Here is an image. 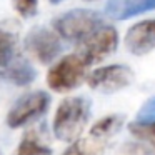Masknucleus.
Masks as SVG:
<instances>
[{
  "label": "nucleus",
  "instance_id": "nucleus-4",
  "mask_svg": "<svg viewBox=\"0 0 155 155\" xmlns=\"http://www.w3.org/2000/svg\"><path fill=\"white\" fill-rule=\"evenodd\" d=\"M87 78V65L78 55H65L50 67L47 74V84L54 92H70L84 84Z\"/></svg>",
  "mask_w": 155,
  "mask_h": 155
},
{
  "label": "nucleus",
  "instance_id": "nucleus-13",
  "mask_svg": "<svg viewBox=\"0 0 155 155\" xmlns=\"http://www.w3.org/2000/svg\"><path fill=\"white\" fill-rule=\"evenodd\" d=\"M14 155H52V148L42 143L35 135H25Z\"/></svg>",
  "mask_w": 155,
  "mask_h": 155
},
{
  "label": "nucleus",
  "instance_id": "nucleus-17",
  "mask_svg": "<svg viewBox=\"0 0 155 155\" xmlns=\"http://www.w3.org/2000/svg\"><path fill=\"white\" fill-rule=\"evenodd\" d=\"M135 120H140V122H153L155 120V97L150 98V100L142 107V110L138 112Z\"/></svg>",
  "mask_w": 155,
  "mask_h": 155
},
{
  "label": "nucleus",
  "instance_id": "nucleus-10",
  "mask_svg": "<svg viewBox=\"0 0 155 155\" xmlns=\"http://www.w3.org/2000/svg\"><path fill=\"white\" fill-rule=\"evenodd\" d=\"M105 145H107L105 140L88 134V137L85 138L78 137L74 142H70V145L65 148L62 155H104Z\"/></svg>",
  "mask_w": 155,
  "mask_h": 155
},
{
  "label": "nucleus",
  "instance_id": "nucleus-19",
  "mask_svg": "<svg viewBox=\"0 0 155 155\" xmlns=\"http://www.w3.org/2000/svg\"><path fill=\"white\" fill-rule=\"evenodd\" d=\"M85 2H94V0H85Z\"/></svg>",
  "mask_w": 155,
  "mask_h": 155
},
{
  "label": "nucleus",
  "instance_id": "nucleus-5",
  "mask_svg": "<svg viewBox=\"0 0 155 155\" xmlns=\"http://www.w3.org/2000/svg\"><path fill=\"white\" fill-rule=\"evenodd\" d=\"M50 105V95L42 90L25 94L12 105L7 115V125L10 128H20L30 122L40 118Z\"/></svg>",
  "mask_w": 155,
  "mask_h": 155
},
{
  "label": "nucleus",
  "instance_id": "nucleus-16",
  "mask_svg": "<svg viewBox=\"0 0 155 155\" xmlns=\"http://www.w3.org/2000/svg\"><path fill=\"white\" fill-rule=\"evenodd\" d=\"M118 155H155V150L143 143H125L118 150Z\"/></svg>",
  "mask_w": 155,
  "mask_h": 155
},
{
  "label": "nucleus",
  "instance_id": "nucleus-12",
  "mask_svg": "<svg viewBox=\"0 0 155 155\" xmlns=\"http://www.w3.org/2000/svg\"><path fill=\"white\" fill-rule=\"evenodd\" d=\"M17 58V38L12 32L0 28V68H5Z\"/></svg>",
  "mask_w": 155,
  "mask_h": 155
},
{
  "label": "nucleus",
  "instance_id": "nucleus-8",
  "mask_svg": "<svg viewBox=\"0 0 155 155\" xmlns=\"http://www.w3.org/2000/svg\"><path fill=\"white\" fill-rule=\"evenodd\" d=\"M125 47L134 55H145L155 48V18L137 22L125 34Z\"/></svg>",
  "mask_w": 155,
  "mask_h": 155
},
{
  "label": "nucleus",
  "instance_id": "nucleus-14",
  "mask_svg": "<svg viewBox=\"0 0 155 155\" xmlns=\"http://www.w3.org/2000/svg\"><path fill=\"white\" fill-rule=\"evenodd\" d=\"M128 130L134 137H137L138 140L148 143L155 150V120L153 122H140L135 120L128 125Z\"/></svg>",
  "mask_w": 155,
  "mask_h": 155
},
{
  "label": "nucleus",
  "instance_id": "nucleus-18",
  "mask_svg": "<svg viewBox=\"0 0 155 155\" xmlns=\"http://www.w3.org/2000/svg\"><path fill=\"white\" fill-rule=\"evenodd\" d=\"M48 2H50V4H60L62 0H48Z\"/></svg>",
  "mask_w": 155,
  "mask_h": 155
},
{
  "label": "nucleus",
  "instance_id": "nucleus-15",
  "mask_svg": "<svg viewBox=\"0 0 155 155\" xmlns=\"http://www.w3.org/2000/svg\"><path fill=\"white\" fill-rule=\"evenodd\" d=\"M38 0H14V8L22 17H34L37 14Z\"/></svg>",
  "mask_w": 155,
  "mask_h": 155
},
{
  "label": "nucleus",
  "instance_id": "nucleus-2",
  "mask_svg": "<svg viewBox=\"0 0 155 155\" xmlns=\"http://www.w3.org/2000/svg\"><path fill=\"white\" fill-rule=\"evenodd\" d=\"M118 45V34L110 25H98L94 32L82 38L77 47L75 55L80 57V60L85 65H94L107 58L117 50Z\"/></svg>",
  "mask_w": 155,
  "mask_h": 155
},
{
  "label": "nucleus",
  "instance_id": "nucleus-3",
  "mask_svg": "<svg viewBox=\"0 0 155 155\" xmlns=\"http://www.w3.org/2000/svg\"><path fill=\"white\" fill-rule=\"evenodd\" d=\"M102 25V17L94 10L85 8H75V10L65 12L60 17L54 20V30L60 38L65 40L80 42L90 32Z\"/></svg>",
  "mask_w": 155,
  "mask_h": 155
},
{
  "label": "nucleus",
  "instance_id": "nucleus-7",
  "mask_svg": "<svg viewBox=\"0 0 155 155\" xmlns=\"http://www.w3.org/2000/svg\"><path fill=\"white\" fill-rule=\"evenodd\" d=\"M25 48L40 64H50L60 54V37L55 30L35 27L25 38Z\"/></svg>",
  "mask_w": 155,
  "mask_h": 155
},
{
  "label": "nucleus",
  "instance_id": "nucleus-9",
  "mask_svg": "<svg viewBox=\"0 0 155 155\" xmlns=\"http://www.w3.org/2000/svg\"><path fill=\"white\" fill-rule=\"evenodd\" d=\"M150 10H155V0H108L105 5V14L114 20H127Z\"/></svg>",
  "mask_w": 155,
  "mask_h": 155
},
{
  "label": "nucleus",
  "instance_id": "nucleus-6",
  "mask_svg": "<svg viewBox=\"0 0 155 155\" xmlns=\"http://www.w3.org/2000/svg\"><path fill=\"white\" fill-rule=\"evenodd\" d=\"M85 80L92 90L102 92V94H114V92L128 87L134 80V74L127 65L115 64L94 70L87 75Z\"/></svg>",
  "mask_w": 155,
  "mask_h": 155
},
{
  "label": "nucleus",
  "instance_id": "nucleus-11",
  "mask_svg": "<svg viewBox=\"0 0 155 155\" xmlns=\"http://www.w3.org/2000/svg\"><path fill=\"white\" fill-rule=\"evenodd\" d=\"M124 125V117L122 115H107L102 117L100 120H97L94 124V127L90 128V135L97 138L107 142L108 138H112Z\"/></svg>",
  "mask_w": 155,
  "mask_h": 155
},
{
  "label": "nucleus",
  "instance_id": "nucleus-1",
  "mask_svg": "<svg viewBox=\"0 0 155 155\" xmlns=\"http://www.w3.org/2000/svg\"><path fill=\"white\" fill-rule=\"evenodd\" d=\"M90 117V102L84 97H68L57 107L54 115V134L62 142L80 137Z\"/></svg>",
  "mask_w": 155,
  "mask_h": 155
}]
</instances>
